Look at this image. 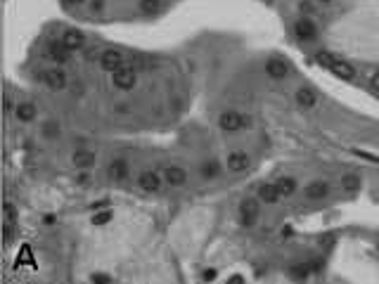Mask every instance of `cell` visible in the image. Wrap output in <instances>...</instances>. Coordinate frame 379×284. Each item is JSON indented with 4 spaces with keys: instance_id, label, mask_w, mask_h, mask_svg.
Segmentation results:
<instances>
[{
    "instance_id": "6da1fadb",
    "label": "cell",
    "mask_w": 379,
    "mask_h": 284,
    "mask_svg": "<svg viewBox=\"0 0 379 284\" xmlns=\"http://www.w3.org/2000/svg\"><path fill=\"white\" fill-rule=\"evenodd\" d=\"M218 126L223 128V130H240V128H246L249 126V119L242 116V114H237V111H223L220 116H218Z\"/></svg>"
},
{
    "instance_id": "7a4b0ae2",
    "label": "cell",
    "mask_w": 379,
    "mask_h": 284,
    "mask_svg": "<svg viewBox=\"0 0 379 284\" xmlns=\"http://www.w3.org/2000/svg\"><path fill=\"white\" fill-rule=\"evenodd\" d=\"M111 83L121 90H131V88H135V71L128 64H123L116 71H111Z\"/></svg>"
},
{
    "instance_id": "3957f363",
    "label": "cell",
    "mask_w": 379,
    "mask_h": 284,
    "mask_svg": "<svg viewBox=\"0 0 379 284\" xmlns=\"http://www.w3.org/2000/svg\"><path fill=\"white\" fill-rule=\"evenodd\" d=\"M294 36H297L298 41L303 43H311L315 41V36H318V28H315V24H313L311 19H298L297 24H294Z\"/></svg>"
},
{
    "instance_id": "277c9868",
    "label": "cell",
    "mask_w": 379,
    "mask_h": 284,
    "mask_svg": "<svg viewBox=\"0 0 379 284\" xmlns=\"http://www.w3.org/2000/svg\"><path fill=\"white\" fill-rule=\"evenodd\" d=\"M162 182H163V176H159L157 171H145V173L137 176V187L145 189V192H157L162 187Z\"/></svg>"
},
{
    "instance_id": "5b68a950",
    "label": "cell",
    "mask_w": 379,
    "mask_h": 284,
    "mask_svg": "<svg viewBox=\"0 0 379 284\" xmlns=\"http://www.w3.org/2000/svg\"><path fill=\"white\" fill-rule=\"evenodd\" d=\"M240 216H242L244 228H251L258 218V202L256 199H244L242 206H240Z\"/></svg>"
},
{
    "instance_id": "8992f818",
    "label": "cell",
    "mask_w": 379,
    "mask_h": 284,
    "mask_svg": "<svg viewBox=\"0 0 379 284\" xmlns=\"http://www.w3.org/2000/svg\"><path fill=\"white\" fill-rule=\"evenodd\" d=\"M266 74H268L271 78H275V81H282V78H287V76H289V64H287L284 59L272 57V59H268V62H266Z\"/></svg>"
},
{
    "instance_id": "52a82bcc",
    "label": "cell",
    "mask_w": 379,
    "mask_h": 284,
    "mask_svg": "<svg viewBox=\"0 0 379 284\" xmlns=\"http://www.w3.org/2000/svg\"><path fill=\"white\" fill-rule=\"evenodd\" d=\"M59 41L74 52V50H81L83 45H85V36H83V31H79V28H67V31L62 33Z\"/></svg>"
},
{
    "instance_id": "ba28073f",
    "label": "cell",
    "mask_w": 379,
    "mask_h": 284,
    "mask_svg": "<svg viewBox=\"0 0 379 284\" xmlns=\"http://www.w3.org/2000/svg\"><path fill=\"white\" fill-rule=\"evenodd\" d=\"M100 67L107 71H116L119 67H123V54L119 50H105L100 54Z\"/></svg>"
},
{
    "instance_id": "9c48e42d",
    "label": "cell",
    "mask_w": 379,
    "mask_h": 284,
    "mask_svg": "<svg viewBox=\"0 0 379 284\" xmlns=\"http://www.w3.org/2000/svg\"><path fill=\"white\" fill-rule=\"evenodd\" d=\"M249 154L246 152H232L230 156H228V171L230 173H242L249 168Z\"/></svg>"
},
{
    "instance_id": "30bf717a",
    "label": "cell",
    "mask_w": 379,
    "mask_h": 284,
    "mask_svg": "<svg viewBox=\"0 0 379 284\" xmlns=\"http://www.w3.org/2000/svg\"><path fill=\"white\" fill-rule=\"evenodd\" d=\"M48 54H50V59H53V62H57V64H64V62H69V54H71V50H69L62 41H53L50 45H48Z\"/></svg>"
},
{
    "instance_id": "8fae6325",
    "label": "cell",
    "mask_w": 379,
    "mask_h": 284,
    "mask_svg": "<svg viewBox=\"0 0 379 284\" xmlns=\"http://www.w3.org/2000/svg\"><path fill=\"white\" fill-rule=\"evenodd\" d=\"M163 180H166L168 185H173V187H183V185L188 182V173H185L180 166H171V168L163 171Z\"/></svg>"
},
{
    "instance_id": "7c38bea8",
    "label": "cell",
    "mask_w": 379,
    "mask_h": 284,
    "mask_svg": "<svg viewBox=\"0 0 379 284\" xmlns=\"http://www.w3.org/2000/svg\"><path fill=\"white\" fill-rule=\"evenodd\" d=\"M327 192H329V185H327L325 180H315V182H311L308 187H306V197L308 199H325Z\"/></svg>"
},
{
    "instance_id": "4fadbf2b",
    "label": "cell",
    "mask_w": 379,
    "mask_h": 284,
    "mask_svg": "<svg viewBox=\"0 0 379 284\" xmlns=\"http://www.w3.org/2000/svg\"><path fill=\"white\" fill-rule=\"evenodd\" d=\"M45 83H48L53 90H62V88L67 85V76H64V71H59V69H50V71H45Z\"/></svg>"
},
{
    "instance_id": "5bb4252c",
    "label": "cell",
    "mask_w": 379,
    "mask_h": 284,
    "mask_svg": "<svg viewBox=\"0 0 379 284\" xmlns=\"http://www.w3.org/2000/svg\"><path fill=\"white\" fill-rule=\"evenodd\" d=\"M14 114H17V119L22 123H31L36 119V104H31V102H19L17 109H14Z\"/></svg>"
},
{
    "instance_id": "9a60e30c",
    "label": "cell",
    "mask_w": 379,
    "mask_h": 284,
    "mask_svg": "<svg viewBox=\"0 0 379 284\" xmlns=\"http://www.w3.org/2000/svg\"><path fill=\"white\" fill-rule=\"evenodd\" d=\"M107 176L111 178V180H123V178L128 176V161H123V159H114V161L109 163Z\"/></svg>"
},
{
    "instance_id": "2e32d148",
    "label": "cell",
    "mask_w": 379,
    "mask_h": 284,
    "mask_svg": "<svg viewBox=\"0 0 379 284\" xmlns=\"http://www.w3.org/2000/svg\"><path fill=\"white\" fill-rule=\"evenodd\" d=\"M258 197H261L263 202H268V204H277L280 199H282V192H280L277 185H261Z\"/></svg>"
},
{
    "instance_id": "e0dca14e",
    "label": "cell",
    "mask_w": 379,
    "mask_h": 284,
    "mask_svg": "<svg viewBox=\"0 0 379 284\" xmlns=\"http://www.w3.org/2000/svg\"><path fill=\"white\" fill-rule=\"evenodd\" d=\"M329 71H332L334 76H339V78H344V81H353V76H355V69H353L349 62H341V59H339L337 64H332Z\"/></svg>"
},
{
    "instance_id": "ac0fdd59",
    "label": "cell",
    "mask_w": 379,
    "mask_h": 284,
    "mask_svg": "<svg viewBox=\"0 0 379 284\" xmlns=\"http://www.w3.org/2000/svg\"><path fill=\"white\" fill-rule=\"evenodd\" d=\"M297 102L298 104H301V107H315V104H318V97H315V93H313L311 88H306V85H303V88H298L297 90Z\"/></svg>"
},
{
    "instance_id": "d6986e66",
    "label": "cell",
    "mask_w": 379,
    "mask_h": 284,
    "mask_svg": "<svg viewBox=\"0 0 379 284\" xmlns=\"http://www.w3.org/2000/svg\"><path fill=\"white\" fill-rule=\"evenodd\" d=\"M95 161H97V159H95V154H93V152H88V149H81V152H76V154H74V163H76L79 168H90Z\"/></svg>"
},
{
    "instance_id": "ffe728a7",
    "label": "cell",
    "mask_w": 379,
    "mask_h": 284,
    "mask_svg": "<svg viewBox=\"0 0 379 284\" xmlns=\"http://www.w3.org/2000/svg\"><path fill=\"white\" fill-rule=\"evenodd\" d=\"M341 187H344V192H358L360 189V178L355 176V173H349V176L341 178Z\"/></svg>"
},
{
    "instance_id": "44dd1931",
    "label": "cell",
    "mask_w": 379,
    "mask_h": 284,
    "mask_svg": "<svg viewBox=\"0 0 379 284\" xmlns=\"http://www.w3.org/2000/svg\"><path fill=\"white\" fill-rule=\"evenodd\" d=\"M275 185L280 187L282 197H289V194H294V192H297V180H294V178H280Z\"/></svg>"
},
{
    "instance_id": "7402d4cb",
    "label": "cell",
    "mask_w": 379,
    "mask_h": 284,
    "mask_svg": "<svg viewBox=\"0 0 379 284\" xmlns=\"http://www.w3.org/2000/svg\"><path fill=\"white\" fill-rule=\"evenodd\" d=\"M218 173H220V166H218V161H206V163L202 166V176L206 178V180L216 178Z\"/></svg>"
},
{
    "instance_id": "603a6c76",
    "label": "cell",
    "mask_w": 379,
    "mask_h": 284,
    "mask_svg": "<svg viewBox=\"0 0 379 284\" xmlns=\"http://www.w3.org/2000/svg\"><path fill=\"white\" fill-rule=\"evenodd\" d=\"M315 59H318V64H323L325 69H329L332 64H337V62H339V57H334L332 52H318V57H315Z\"/></svg>"
},
{
    "instance_id": "cb8c5ba5",
    "label": "cell",
    "mask_w": 379,
    "mask_h": 284,
    "mask_svg": "<svg viewBox=\"0 0 379 284\" xmlns=\"http://www.w3.org/2000/svg\"><path fill=\"white\" fill-rule=\"evenodd\" d=\"M2 211H5V220H7V223H14V220H17V211H14V206L10 202L2 206Z\"/></svg>"
},
{
    "instance_id": "d4e9b609",
    "label": "cell",
    "mask_w": 379,
    "mask_h": 284,
    "mask_svg": "<svg viewBox=\"0 0 379 284\" xmlns=\"http://www.w3.org/2000/svg\"><path fill=\"white\" fill-rule=\"evenodd\" d=\"M45 135L57 137V135H59V126H57L54 121H48V123H45Z\"/></svg>"
},
{
    "instance_id": "484cf974",
    "label": "cell",
    "mask_w": 379,
    "mask_h": 284,
    "mask_svg": "<svg viewBox=\"0 0 379 284\" xmlns=\"http://www.w3.org/2000/svg\"><path fill=\"white\" fill-rule=\"evenodd\" d=\"M294 277H308V272H311V268H308V265H297V268H294Z\"/></svg>"
},
{
    "instance_id": "4316f807",
    "label": "cell",
    "mask_w": 379,
    "mask_h": 284,
    "mask_svg": "<svg viewBox=\"0 0 379 284\" xmlns=\"http://www.w3.org/2000/svg\"><path fill=\"white\" fill-rule=\"evenodd\" d=\"M109 218H111V213L109 211H105V213H97V216L93 218L95 225H102V223H109Z\"/></svg>"
},
{
    "instance_id": "83f0119b",
    "label": "cell",
    "mask_w": 379,
    "mask_h": 284,
    "mask_svg": "<svg viewBox=\"0 0 379 284\" xmlns=\"http://www.w3.org/2000/svg\"><path fill=\"white\" fill-rule=\"evenodd\" d=\"M102 7H105V0H90V10L93 12H100Z\"/></svg>"
},
{
    "instance_id": "f1b7e54d",
    "label": "cell",
    "mask_w": 379,
    "mask_h": 284,
    "mask_svg": "<svg viewBox=\"0 0 379 284\" xmlns=\"http://www.w3.org/2000/svg\"><path fill=\"white\" fill-rule=\"evenodd\" d=\"M298 7H301V12H303V14H313V5L308 2V0H303Z\"/></svg>"
},
{
    "instance_id": "f546056e",
    "label": "cell",
    "mask_w": 379,
    "mask_h": 284,
    "mask_svg": "<svg viewBox=\"0 0 379 284\" xmlns=\"http://www.w3.org/2000/svg\"><path fill=\"white\" fill-rule=\"evenodd\" d=\"M93 282H100V284H109V282H111V277H107V275H93Z\"/></svg>"
},
{
    "instance_id": "4dcf8cb0",
    "label": "cell",
    "mask_w": 379,
    "mask_h": 284,
    "mask_svg": "<svg viewBox=\"0 0 379 284\" xmlns=\"http://www.w3.org/2000/svg\"><path fill=\"white\" fill-rule=\"evenodd\" d=\"M12 107H14V104H12V97H10V95H5V109L10 111Z\"/></svg>"
},
{
    "instance_id": "1f68e13d",
    "label": "cell",
    "mask_w": 379,
    "mask_h": 284,
    "mask_svg": "<svg viewBox=\"0 0 379 284\" xmlns=\"http://www.w3.org/2000/svg\"><path fill=\"white\" fill-rule=\"evenodd\" d=\"M372 88H375V90H379V74H375V76H372Z\"/></svg>"
},
{
    "instance_id": "d6a6232c",
    "label": "cell",
    "mask_w": 379,
    "mask_h": 284,
    "mask_svg": "<svg viewBox=\"0 0 379 284\" xmlns=\"http://www.w3.org/2000/svg\"><path fill=\"white\" fill-rule=\"evenodd\" d=\"M216 277V270H206L204 272V280H214Z\"/></svg>"
},
{
    "instance_id": "836d02e7",
    "label": "cell",
    "mask_w": 379,
    "mask_h": 284,
    "mask_svg": "<svg viewBox=\"0 0 379 284\" xmlns=\"http://www.w3.org/2000/svg\"><path fill=\"white\" fill-rule=\"evenodd\" d=\"M76 180H79V182H81V185H85V182H88V180H90V178L85 176V173H83V176H79L76 178Z\"/></svg>"
},
{
    "instance_id": "e575fe53",
    "label": "cell",
    "mask_w": 379,
    "mask_h": 284,
    "mask_svg": "<svg viewBox=\"0 0 379 284\" xmlns=\"http://www.w3.org/2000/svg\"><path fill=\"white\" fill-rule=\"evenodd\" d=\"M67 2H71V5H81V2H85V0H67Z\"/></svg>"
},
{
    "instance_id": "d590c367",
    "label": "cell",
    "mask_w": 379,
    "mask_h": 284,
    "mask_svg": "<svg viewBox=\"0 0 379 284\" xmlns=\"http://www.w3.org/2000/svg\"><path fill=\"white\" fill-rule=\"evenodd\" d=\"M154 2H157V0H145V5H147V7H152Z\"/></svg>"
},
{
    "instance_id": "8d00e7d4",
    "label": "cell",
    "mask_w": 379,
    "mask_h": 284,
    "mask_svg": "<svg viewBox=\"0 0 379 284\" xmlns=\"http://www.w3.org/2000/svg\"><path fill=\"white\" fill-rule=\"evenodd\" d=\"M323 2H329V0H323Z\"/></svg>"
}]
</instances>
